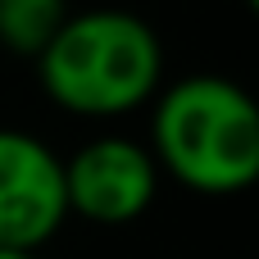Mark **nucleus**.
Wrapping results in <instances>:
<instances>
[{
    "instance_id": "obj_7",
    "label": "nucleus",
    "mask_w": 259,
    "mask_h": 259,
    "mask_svg": "<svg viewBox=\"0 0 259 259\" xmlns=\"http://www.w3.org/2000/svg\"><path fill=\"white\" fill-rule=\"evenodd\" d=\"M246 5H255V0H246Z\"/></svg>"
},
{
    "instance_id": "obj_1",
    "label": "nucleus",
    "mask_w": 259,
    "mask_h": 259,
    "mask_svg": "<svg viewBox=\"0 0 259 259\" xmlns=\"http://www.w3.org/2000/svg\"><path fill=\"white\" fill-rule=\"evenodd\" d=\"M150 159L159 178L200 196H237L259 178V109L246 87L219 73L155 91Z\"/></svg>"
},
{
    "instance_id": "obj_4",
    "label": "nucleus",
    "mask_w": 259,
    "mask_h": 259,
    "mask_svg": "<svg viewBox=\"0 0 259 259\" xmlns=\"http://www.w3.org/2000/svg\"><path fill=\"white\" fill-rule=\"evenodd\" d=\"M64 219V159L41 137L0 127V250L36 255Z\"/></svg>"
},
{
    "instance_id": "obj_2",
    "label": "nucleus",
    "mask_w": 259,
    "mask_h": 259,
    "mask_svg": "<svg viewBox=\"0 0 259 259\" xmlns=\"http://www.w3.org/2000/svg\"><path fill=\"white\" fill-rule=\"evenodd\" d=\"M41 91L77 118H118L155 100L164 82V46L155 27L127 9L68 14L36 55Z\"/></svg>"
},
{
    "instance_id": "obj_3",
    "label": "nucleus",
    "mask_w": 259,
    "mask_h": 259,
    "mask_svg": "<svg viewBox=\"0 0 259 259\" xmlns=\"http://www.w3.org/2000/svg\"><path fill=\"white\" fill-rule=\"evenodd\" d=\"M159 196V168L150 150L132 137H91L77 155L64 159V200L68 214L123 228L137 223Z\"/></svg>"
},
{
    "instance_id": "obj_5",
    "label": "nucleus",
    "mask_w": 259,
    "mask_h": 259,
    "mask_svg": "<svg viewBox=\"0 0 259 259\" xmlns=\"http://www.w3.org/2000/svg\"><path fill=\"white\" fill-rule=\"evenodd\" d=\"M68 14V0H0V46L9 55L36 59Z\"/></svg>"
},
{
    "instance_id": "obj_6",
    "label": "nucleus",
    "mask_w": 259,
    "mask_h": 259,
    "mask_svg": "<svg viewBox=\"0 0 259 259\" xmlns=\"http://www.w3.org/2000/svg\"><path fill=\"white\" fill-rule=\"evenodd\" d=\"M0 259H41V255H32V250H0Z\"/></svg>"
}]
</instances>
